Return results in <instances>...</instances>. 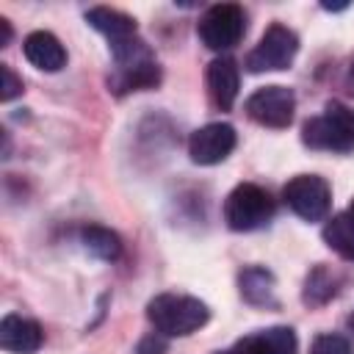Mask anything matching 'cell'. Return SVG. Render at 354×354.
Masks as SVG:
<instances>
[{"label":"cell","instance_id":"obj_1","mask_svg":"<svg viewBox=\"0 0 354 354\" xmlns=\"http://www.w3.org/2000/svg\"><path fill=\"white\" fill-rule=\"evenodd\" d=\"M111 53H113V75L108 77V86L116 94L144 91L160 83V66L152 50L147 47V41H141L138 36L111 44Z\"/></svg>","mask_w":354,"mask_h":354},{"label":"cell","instance_id":"obj_2","mask_svg":"<svg viewBox=\"0 0 354 354\" xmlns=\"http://www.w3.org/2000/svg\"><path fill=\"white\" fill-rule=\"evenodd\" d=\"M147 318L155 326V332L166 337H185L210 321V310L196 296L158 293L147 304Z\"/></svg>","mask_w":354,"mask_h":354},{"label":"cell","instance_id":"obj_3","mask_svg":"<svg viewBox=\"0 0 354 354\" xmlns=\"http://www.w3.org/2000/svg\"><path fill=\"white\" fill-rule=\"evenodd\" d=\"M301 144L324 152H351L354 149V111L343 102H326L321 116H313L301 127Z\"/></svg>","mask_w":354,"mask_h":354},{"label":"cell","instance_id":"obj_4","mask_svg":"<svg viewBox=\"0 0 354 354\" xmlns=\"http://www.w3.org/2000/svg\"><path fill=\"white\" fill-rule=\"evenodd\" d=\"M274 199L257 183H238L224 199V221L232 232H252L274 218Z\"/></svg>","mask_w":354,"mask_h":354},{"label":"cell","instance_id":"obj_5","mask_svg":"<svg viewBox=\"0 0 354 354\" xmlns=\"http://www.w3.org/2000/svg\"><path fill=\"white\" fill-rule=\"evenodd\" d=\"M296 53H299V36H296V30H290L282 22H274V25L266 28V33L260 36V41L249 50L246 69L252 75L279 72V69H288L293 64Z\"/></svg>","mask_w":354,"mask_h":354},{"label":"cell","instance_id":"obj_6","mask_svg":"<svg viewBox=\"0 0 354 354\" xmlns=\"http://www.w3.org/2000/svg\"><path fill=\"white\" fill-rule=\"evenodd\" d=\"M246 30V14L241 6L235 3H216L210 6L202 19L196 22V33H199V41L213 50V53H224V50H232L241 36Z\"/></svg>","mask_w":354,"mask_h":354},{"label":"cell","instance_id":"obj_7","mask_svg":"<svg viewBox=\"0 0 354 354\" xmlns=\"http://www.w3.org/2000/svg\"><path fill=\"white\" fill-rule=\"evenodd\" d=\"M285 205L304 221H321L332 205V188L318 174H296L282 188Z\"/></svg>","mask_w":354,"mask_h":354},{"label":"cell","instance_id":"obj_8","mask_svg":"<svg viewBox=\"0 0 354 354\" xmlns=\"http://www.w3.org/2000/svg\"><path fill=\"white\" fill-rule=\"evenodd\" d=\"M243 111L252 122H257L263 127L282 130L293 122L296 97L285 86H263L254 94H249V100L243 102Z\"/></svg>","mask_w":354,"mask_h":354},{"label":"cell","instance_id":"obj_9","mask_svg":"<svg viewBox=\"0 0 354 354\" xmlns=\"http://www.w3.org/2000/svg\"><path fill=\"white\" fill-rule=\"evenodd\" d=\"M238 144V136H235V127L227 124V122H210L199 130L191 133L188 138V155L194 163L199 166H216L221 160L230 158V152L235 149Z\"/></svg>","mask_w":354,"mask_h":354},{"label":"cell","instance_id":"obj_10","mask_svg":"<svg viewBox=\"0 0 354 354\" xmlns=\"http://www.w3.org/2000/svg\"><path fill=\"white\" fill-rule=\"evenodd\" d=\"M205 80H207V94H210L213 105L221 108V111H230V108L235 105L238 86H241L238 64H235L230 55H218V58H213V61L207 64Z\"/></svg>","mask_w":354,"mask_h":354},{"label":"cell","instance_id":"obj_11","mask_svg":"<svg viewBox=\"0 0 354 354\" xmlns=\"http://www.w3.org/2000/svg\"><path fill=\"white\" fill-rule=\"evenodd\" d=\"M41 340H44V332H41L39 321H33V318L8 313L0 321V346L11 354H33V351H39Z\"/></svg>","mask_w":354,"mask_h":354},{"label":"cell","instance_id":"obj_12","mask_svg":"<svg viewBox=\"0 0 354 354\" xmlns=\"http://www.w3.org/2000/svg\"><path fill=\"white\" fill-rule=\"evenodd\" d=\"M22 53L41 72H58V69L66 66V50L58 41V36L50 33V30H33V33H28L25 41H22Z\"/></svg>","mask_w":354,"mask_h":354},{"label":"cell","instance_id":"obj_13","mask_svg":"<svg viewBox=\"0 0 354 354\" xmlns=\"http://www.w3.org/2000/svg\"><path fill=\"white\" fill-rule=\"evenodd\" d=\"M238 354H299V340L290 326H268L235 343Z\"/></svg>","mask_w":354,"mask_h":354},{"label":"cell","instance_id":"obj_14","mask_svg":"<svg viewBox=\"0 0 354 354\" xmlns=\"http://www.w3.org/2000/svg\"><path fill=\"white\" fill-rule=\"evenodd\" d=\"M241 299L252 307H277V279L263 266H249L238 274Z\"/></svg>","mask_w":354,"mask_h":354},{"label":"cell","instance_id":"obj_15","mask_svg":"<svg viewBox=\"0 0 354 354\" xmlns=\"http://www.w3.org/2000/svg\"><path fill=\"white\" fill-rule=\"evenodd\" d=\"M86 22L102 33L111 44L116 41H124L130 36H136V19L124 11H116V8H108V6H94L86 11Z\"/></svg>","mask_w":354,"mask_h":354},{"label":"cell","instance_id":"obj_16","mask_svg":"<svg viewBox=\"0 0 354 354\" xmlns=\"http://www.w3.org/2000/svg\"><path fill=\"white\" fill-rule=\"evenodd\" d=\"M324 241L337 257L354 263V216L348 210L332 216L324 227Z\"/></svg>","mask_w":354,"mask_h":354},{"label":"cell","instance_id":"obj_17","mask_svg":"<svg viewBox=\"0 0 354 354\" xmlns=\"http://www.w3.org/2000/svg\"><path fill=\"white\" fill-rule=\"evenodd\" d=\"M80 243L88 254H94L97 260H116L122 254V238L100 224H88L80 230Z\"/></svg>","mask_w":354,"mask_h":354},{"label":"cell","instance_id":"obj_18","mask_svg":"<svg viewBox=\"0 0 354 354\" xmlns=\"http://www.w3.org/2000/svg\"><path fill=\"white\" fill-rule=\"evenodd\" d=\"M337 288H340L337 274H335L329 266H315V268L307 274V279H304L301 299H304V304L318 307V304H326V301L337 293Z\"/></svg>","mask_w":354,"mask_h":354},{"label":"cell","instance_id":"obj_19","mask_svg":"<svg viewBox=\"0 0 354 354\" xmlns=\"http://www.w3.org/2000/svg\"><path fill=\"white\" fill-rule=\"evenodd\" d=\"M310 354H351V346L343 335L324 332L310 343Z\"/></svg>","mask_w":354,"mask_h":354},{"label":"cell","instance_id":"obj_20","mask_svg":"<svg viewBox=\"0 0 354 354\" xmlns=\"http://www.w3.org/2000/svg\"><path fill=\"white\" fill-rule=\"evenodd\" d=\"M0 75H3V91H0V100L3 102H11L14 97H19L22 94V80L14 75V69L8 66V64H0Z\"/></svg>","mask_w":354,"mask_h":354},{"label":"cell","instance_id":"obj_21","mask_svg":"<svg viewBox=\"0 0 354 354\" xmlns=\"http://www.w3.org/2000/svg\"><path fill=\"white\" fill-rule=\"evenodd\" d=\"M166 348H169V337L160 332H149L138 340L136 354H166Z\"/></svg>","mask_w":354,"mask_h":354},{"label":"cell","instance_id":"obj_22","mask_svg":"<svg viewBox=\"0 0 354 354\" xmlns=\"http://www.w3.org/2000/svg\"><path fill=\"white\" fill-rule=\"evenodd\" d=\"M11 41V22L6 17H0V47H6Z\"/></svg>","mask_w":354,"mask_h":354},{"label":"cell","instance_id":"obj_23","mask_svg":"<svg viewBox=\"0 0 354 354\" xmlns=\"http://www.w3.org/2000/svg\"><path fill=\"white\" fill-rule=\"evenodd\" d=\"M346 88L354 94V58H351V64H348V72H346Z\"/></svg>","mask_w":354,"mask_h":354},{"label":"cell","instance_id":"obj_24","mask_svg":"<svg viewBox=\"0 0 354 354\" xmlns=\"http://www.w3.org/2000/svg\"><path fill=\"white\" fill-rule=\"evenodd\" d=\"M346 329H348V332H351V335H354V313H351V315H348V318H346Z\"/></svg>","mask_w":354,"mask_h":354},{"label":"cell","instance_id":"obj_25","mask_svg":"<svg viewBox=\"0 0 354 354\" xmlns=\"http://www.w3.org/2000/svg\"><path fill=\"white\" fill-rule=\"evenodd\" d=\"M216 354H238V348L232 346V348H224V351H216Z\"/></svg>","mask_w":354,"mask_h":354},{"label":"cell","instance_id":"obj_26","mask_svg":"<svg viewBox=\"0 0 354 354\" xmlns=\"http://www.w3.org/2000/svg\"><path fill=\"white\" fill-rule=\"evenodd\" d=\"M348 213H351V216H354V199H351V205H348Z\"/></svg>","mask_w":354,"mask_h":354}]
</instances>
